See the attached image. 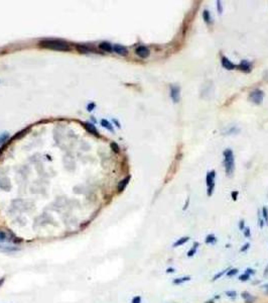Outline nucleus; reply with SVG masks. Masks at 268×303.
Instances as JSON below:
<instances>
[{"mask_svg":"<svg viewBox=\"0 0 268 303\" xmlns=\"http://www.w3.org/2000/svg\"><path fill=\"white\" fill-rule=\"evenodd\" d=\"M40 46L50 50H61V52H67V50H71L69 43L60 41V39H43L40 41Z\"/></svg>","mask_w":268,"mask_h":303,"instance_id":"obj_1","label":"nucleus"},{"mask_svg":"<svg viewBox=\"0 0 268 303\" xmlns=\"http://www.w3.org/2000/svg\"><path fill=\"white\" fill-rule=\"evenodd\" d=\"M224 165H225L226 175L232 177L235 170V158L231 149H227L224 151Z\"/></svg>","mask_w":268,"mask_h":303,"instance_id":"obj_2","label":"nucleus"},{"mask_svg":"<svg viewBox=\"0 0 268 303\" xmlns=\"http://www.w3.org/2000/svg\"><path fill=\"white\" fill-rule=\"evenodd\" d=\"M263 98H264V92L262 91V90L260 89H255L253 90V91L251 92V93L249 94V97H248V99H249V101H251V102L255 103V104L259 105L262 103L263 101Z\"/></svg>","mask_w":268,"mask_h":303,"instance_id":"obj_3","label":"nucleus"},{"mask_svg":"<svg viewBox=\"0 0 268 303\" xmlns=\"http://www.w3.org/2000/svg\"><path fill=\"white\" fill-rule=\"evenodd\" d=\"M215 177H216V172H215L214 170H213L212 172H208L207 178H206V181H207V186H208V191H207L208 196H212L213 193H214Z\"/></svg>","mask_w":268,"mask_h":303,"instance_id":"obj_4","label":"nucleus"},{"mask_svg":"<svg viewBox=\"0 0 268 303\" xmlns=\"http://www.w3.org/2000/svg\"><path fill=\"white\" fill-rule=\"evenodd\" d=\"M179 96H181V88L175 85L170 86V98L174 103H177L179 101Z\"/></svg>","mask_w":268,"mask_h":303,"instance_id":"obj_5","label":"nucleus"},{"mask_svg":"<svg viewBox=\"0 0 268 303\" xmlns=\"http://www.w3.org/2000/svg\"><path fill=\"white\" fill-rule=\"evenodd\" d=\"M135 53L137 56H139L140 58H142V59H145L149 56V55H150V50H149V49L146 47H144V46H139V47L135 50Z\"/></svg>","mask_w":268,"mask_h":303,"instance_id":"obj_6","label":"nucleus"},{"mask_svg":"<svg viewBox=\"0 0 268 303\" xmlns=\"http://www.w3.org/2000/svg\"><path fill=\"white\" fill-rule=\"evenodd\" d=\"M237 68L241 71L245 72V73H249V72H251V63L247 60H243L241 61L239 65H237Z\"/></svg>","mask_w":268,"mask_h":303,"instance_id":"obj_7","label":"nucleus"},{"mask_svg":"<svg viewBox=\"0 0 268 303\" xmlns=\"http://www.w3.org/2000/svg\"><path fill=\"white\" fill-rule=\"evenodd\" d=\"M221 64H222V66L227 70H234L237 68V66L235 65V64H233L231 61H230L228 58H226V57H222Z\"/></svg>","mask_w":268,"mask_h":303,"instance_id":"obj_8","label":"nucleus"},{"mask_svg":"<svg viewBox=\"0 0 268 303\" xmlns=\"http://www.w3.org/2000/svg\"><path fill=\"white\" fill-rule=\"evenodd\" d=\"M129 181H130V176H127L126 178H124L123 180H121V181L119 182V184H118V192H122L123 190L126 188V186L128 185Z\"/></svg>","mask_w":268,"mask_h":303,"instance_id":"obj_9","label":"nucleus"},{"mask_svg":"<svg viewBox=\"0 0 268 303\" xmlns=\"http://www.w3.org/2000/svg\"><path fill=\"white\" fill-rule=\"evenodd\" d=\"M113 50L115 53H117L118 55H121V56H126L127 55V49L125 47H123L121 45H115L113 47Z\"/></svg>","mask_w":268,"mask_h":303,"instance_id":"obj_10","label":"nucleus"},{"mask_svg":"<svg viewBox=\"0 0 268 303\" xmlns=\"http://www.w3.org/2000/svg\"><path fill=\"white\" fill-rule=\"evenodd\" d=\"M19 248L17 247H10V245H3L0 243V251L4 252H16L19 251Z\"/></svg>","mask_w":268,"mask_h":303,"instance_id":"obj_11","label":"nucleus"},{"mask_svg":"<svg viewBox=\"0 0 268 303\" xmlns=\"http://www.w3.org/2000/svg\"><path fill=\"white\" fill-rule=\"evenodd\" d=\"M7 236H8V241H10L11 243H15V245L22 243V240H21V238H17V236H15V234H13L11 231H8Z\"/></svg>","mask_w":268,"mask_h":303,"instance_id":"obj_12","label":"nucleus"},{"mask_svg":"<svg viewBox=\"0 0 268 303\" xmlns=\"http://www.w3.org/2000/svg\"><path fill=\"white\" fill-rule=\"evenodd\" d=\"M190 241V238L188 236H183V238H179L177 241H174V243L172 245L173 248H177V247H181V245H184L186 243H188V241Z\"/></svg>","mask_w":268,"mask_h":303,"instance_id":"obj_13","label":"nucleus"},{"mask_svg":"<svg viewBox=\"0 0 268 303\" xmlns=\"http://www.w3.org/2000/svg\"><path fill=\"white\" fill-rule=\"evenodd\" d=\"M191 280V277L190 276H186V277H181V278H177L174 279V280L172 281V283L174 285H181L183 284V283L184 282H188V281Z\"/></svg>","mask_w":268,"mask_h":303,"instance_id":"obj_14","label":"nucleus"},{"mask_svg":"<svg viewBox=\"0 0 268 303\" xmlns=\"http://www.w3.org/2000/svg\"><path fill=\"white\" fill-rule=\"evenodd\" d=\"M100 49L105 50V52H112L113 50V47H112V45H110L109 43H100Z\"/></svg>","mask_w":268,"mask_h":303,"instance_id":"obj_15","label":"nucleus"},{"mask_svg":"<svg viewBox=\"0 0 268 303\" xmlns=\"http://www.w3.org/2000/svg\"><path fill=\"white\" fill-rule=\"evenodd\" d=\"M205 243H207V245H214V243H217V238L214 234H208L205 240Z\"/></svg>","mask_w":268,"mask_h":303,"instance_id":"obj_16","label":"nucleus"},{"mask_svg":"<svg viewBox=\"0 0 268 303\" xmlns=\"http://www.w3.org/2000/svg\"><path fill=\"white\" fill-rule=\"evenodd\" d=\"M101 124H102V126H103V127H105V128H107V129H108L109 131H112V133H113V131H114L113 126H112V124L110 123V122L108 121V120H106V119H102V120H101Z\"/></svg>","mask_w":268,"mask_h":303,"instance_id":"obj_17","label":"nucleus"},{"mask_svg":"<svg viewBox=\"0 0 268 303\" xmlns=\"http://www.w3.org/2000/svg\"><path fill=\"white\" fill-rule=\"evenodd\" d=\"M86 128H87L88 131H90L91 133H93V135H98V130H97V128H96V127L94 126L93 124L87 123V124H86Z\"/></svg>","mask_w":268,"mask_h":303,"instance_id":"obj_18","label":"nucleus"},{"mask_svg":"<svg viewBox=\"0 0 268 303\" xmlns=\"http://www.w3.org/2000/svg\"><path fill=\"white\" fill-rule=\"evenodd\" d=\"M203 17H204V20H205V22L208 23V25L211 22V20H212V18H211V14H210V12H209V10H204Z\"/></svg>","mask_w":268,"mask_h":303,"instance_id":"obj_19","label":"nucleus"},{"mask_svg":"<svg viewBox=\"0 0 268 303\" xmlns=\"http://www.w3.org/2000/svg\"><path fill=\"white\" fill-rule=\"evenodd\" d=\"M228 271H229V269H225V270H223V271H221V272H219V273H217L216 275L214 276V278H213V281H217L218 279L222 278L224 275H225L226 273H227Z\"/></svg>","mask_w":268,"mask_h":303,"instance_id":"obj_20","label":"nucleus"},{"mask_svg":"<svg viewBox=\"0 0 268 303\" xmlns=\"http://www.w3.org/2000/svg\"><path fill=\"white\" fill-rule=\"evenodd\" d=\"M6 241H8L7 234L5 231H3V230H0V243H5Z\"/></svg>","mask_w":268,"mask_h":303,"instance_id":"obj_21","label":"nucleus"},{"mask_svg":"<svg viewBox=\"0 0 268 303\" xmlns=\"http://www.w3.org/2000/svg\"><path fill=\"white\" fill-rule=\"evenodd\" d=\"M238 273H239V270L236 269V268H233V269L229 270V271L227 272V277H234V276H236Z\"/></svg>","mask_w":268,"mask_h":303,"instance_id":"obj_22","label":"nucleus"},{"mask_svg":"<svg viewBox=\"0 0 268 303\" xmlns=\"http://www.w3.org/2000/svg\"><path fill=\"white\" fill-rule=\"evenodd\" d=\"M250 277H251V276L248 275L247 273H244V274H241L238 279H239V281H241V282H246V281L249 280Z\"/></svg>","mask_w":268,"mask_h":303,"instance_id":"obj_23","label":"nucleus"},{"mask_svg":"<svg viewBox=\"0 0 268 303\" xmlns=\"http://www.w3.org/2000/svg\"><path fill=\"white\" fill-rule=\"evenodd\" d=\"M262 216H263V218H264V222L268 223V209L265 207V206L262 208Z\"/></svg>","mask_w":268,"mask_h":303,"instance_id":"obj_24","label":"nucleus"},{"mask_svg":"<svg viewBox=\"0 0 268 303\" xmlns=\"http://www.w3.org/2000/svg\"><path fill=\"white\" fill-rule=\"evenodd\" d=\"M243 232H244V236H245V238H251V230H250V228L248 227L244 228Z\"/></svg>","mask_w":268,"mask_h":303,"instance_id":"obj_25","label":"nucleus"},{"mask_svg":"<svg viewBox=\"0 0 268 303\" xmlns=\"http://www.w3.org/2000/svg\"><path fill=\"white\" fill-rule=\"evenodd\" d=\"M251 296H252V295H251V294H250L248 291H244V292H242V293H241V297H242L244 300H247L248 298H250Z\"/></svg>","mask_w":268,"mask_h":303,"instance_id":"obj_26","label":"nucleus"},{"mask_svg":"<svg viewBox=\"0 0 268 303\" xmlns=\"http://www.w3.org/2000/svg\"><path fill=\"white\" fill-rule=\"evenodd\" d=\"M226 295H227L228 297H230V298H235L237 296V292L234 291V290L227 291V292H226Z\"/></svg>","mask_w":268,"mask_h":303,"instance_id":"obj_27","label":"nucleus"},{"mask_svg":"<svg viewBox=\"0 0 268 303\" xmlns=\"http://www.w3.org/2000/svg\"><path fill=\"white\" fill-rule=\"evenodd\" d=\"M77 49H78L79 50H81V52H83V53H87V52H89V50H92V49H90V48H88V47H85V46H79Z\"/></svg>","mask_w":268,"mask_h":303,"instance_id":"obj_28","label":"nucleus"},{"mask_svg":"<svg viewBox=\"0 0 268 303\" xmlns=\"http://www.w3.org/2000/svg\"><path fill=\"white\" fill-rule=\"evenodd\" d=\"M197 250H198V249H195V248H192V249H191L190 251L186 252V256H188V257H193V256H195V252H197Z\"/></svg>","mask_w":268,"mask_h":303,"instance_id":"obj_29","label":"nucleus"},{"mask_svg":"<svg viewBox=\"0 0 268 303\" xmlns=\"http://www.w3.org/2000/svg\"><path fill=\"white\" fill-rule=\"evenodd\" d=\"M217 9H218L219 14H222L223 13V7H222V2L221 1H217Z\"/></svg>","mask_w":268,"mask_h":303,"instance_id":"obj_30","label":"nucleus"},{"mask_svg":"<svg viewBox=\"0 0 268 303\" xmlns=\"http://www.w3.org/2000/svg\"><path fill=\"white\" fill-rule=\"evenodd\" d=\"M249 248H250V243H246L245 245H242V248L240 249V252H246L247 250H249Z\"/></svg>","mask_w":268,"mask_h":303,"instance_id":"obj_31","label":"nucleus"},{"mask_svg":"<svg viewBox=\"0 0 268 303\" xmlns=\"http://www.w3.org/2000/svg\"><path fill=\"white\" fill-rule=\"evenodd\" d=\"M111 148H112V150L115 152V153H118V152H119V146H118L116 142H112V144H111Z\"/></svg>","mask_w":268,"mask_h":303,"instance_id":"obj_32","label":"nucleus"},{"mask_svg":"<svg viewBox=\"0 0 268 303\" xmlns=\"http://www.w3.org/2000/svg\"><path fill=\"white\" fill-rule=\"evenodd\" d=\"M245 273H247L248 275H250V276H253V275H255L256 271L254 269H251V268H247Z\"/></svg>","mask_w":268,"mask_h":303,"instance_id":"obj_33","label":"nucleus"},{"mask_svg":"<svg viewBox=\"0 0 268 303\" xmlns=\"http://www.w3.org/2000/svg\"><path fill=\"white\" fill-rule=\"evenodd\" d=\"M131 303H141V297L140 296H135V297L132 298Z\"/></svg>","mask_w":268,"mask_h":303,"instance_id":"obj_34","label":"nucleus"},{"mask_svg":"<svg viewBox=\"0 0 268 303\" xmlns=\"http://www.w3.org/2000/svg\"><path fill=\"white\" fill-rule=\"evenodd\" d=\"M238 194H239V192H238V191H233V192L231 193L232 199H233V200H234V201H236V200H237V198H238Z\"/></svg>","mask_w":268,"mask_h":303,"instance_id":"obj_35","label":"nucleus"},{"mask_svg":"<svg viewBox=\"0 0 268 303\" xmlns=\"http://www.w3.org/2000/svg\"><path fill=\"white\" fill-rule=\"evenodd\" d=\"M264 220H263L262 218H261L260 216H258V225L260 227V228H263L264 227Z\"/></svg>","mask_w":268,"mask_h":303,"instance_id":"obj_36","label":"nucleus"},{"mask_svg":"<svg viewBox=\"0 0 268 303\" xmlns=\"http://www.w3.org/2000/svg\"><path fill=\"white\" fill-rule=\"evenodd\" d=\"M239 228H240V230H244V228H245V221L243 220V219H241L240 222H239Z\"/></svg>","mask_w":268,"mask_h":303,"instance_id":"obj_37","label":"nucleus"},{"mask_svg":"<svg viewBox=\"0 0 268 303\" xmlns=\"http://www.w3.org/2000/svg\"><path fill=\"white\" fill-rule=\"evenodd\" d=\"M256 300V297H254V296H251L250 298H248L247 300H245L246 303H254V301Z\"/></svg>","mask_w":268,"mask_h":303,"instance_id":"obj_38","label":"nucleus"},{"mask_svg":"<svg viewBox=\"0 0 268 303\" xmlns=\"http://www.w3.org/2000/svg\"><path fill=\"white\" fill-rule=\"evenodd\" d=\"M174 272H175V270H174V269H173V268H168V270H166V273H168V274H170V273H174Z\"/></svg>","mask_w":268,"mask_h":303,"instance_id":"obj_39","label":"nucleus"},{"mask_svg":"<svg viewBox=\"0 0 268 303\" xmlns=\"http://www.w3.org/2000/svg\"><path fill=\"white\" fill-rule=\"evenodd\" d=\"M4 282H5V277L0 278V287H2V285L4 284Z\"/></svg>","mask_w":268,"mask_h":303,"instance_id":"obj_40","label":"nucleus"},{"mask_svg":"<svg viewBox=\"0 0 268 303\" xmlns=\"http://www.w3.org/2000/svg\"><path fill=\"white\" fill-rule=\"evenodd\" d=\"M188 203H190V199H188V200H186V204H184V208H183V209H184V210H186V208H188Z\"/></svg>","mask_w":268,"mask_h":303,"instance_id":"obj_41","label":"nucleus"},{"mask_svg":"<svg viewBox=\"0 0 268 303\" xmlns=\"http://www.w3.org/2000/svg\"><path fill=\"white\" fill-rule=\"evenodd\" d=\"M263 288L265 289V294H266V295H268V284L263 285Z\"/></svg>","mask_w":268,"mask_h":303,"instance_id":"obj_42","label":"nucleus"},{"mask_svg":"<svg viewBox=\"0 0 268 303\" xmlns=\"http://www.w3.org/2000/svg\"><path fill=\"white\" fill-rule=\"evenodd\" d=\"M199 245H200L199 241H195V243H194V247H193V248H195V249H198V248H199Z\"/></svg>","mask_w":268,"mask_h":303,"instance_id":"obj_43","label":"nucleus"},{"mask_svg":"<svg viewBox=\"0 0 268 303\" xmlns=\"http://www.w3.org/2000/svg\"><path fill=\"white\" fill-rule=\"evenodd\" d=\"M268 275V266H266V268H265V271H264V276L266 277V276Z\"/></svg>","mask_w":268,"mask_h":303,"instance_id":"obj_44","label":"nucleus"},{"mask_svg":"<svg viewBox=\"0 0 268 303\" xmlns=\"http://www.w3.org/2000/svg\"><path fill=\"white\" fill-rule=\"evenodd\" d=\"M205 303H215V299H210L208 301H206Z\"/></svg>","mask_w":268,"mask_h":303,"instance_id":"obj_45","label":"nucleus"},{"mask_svg":"<svg viewBox=\"0 0 268 303\" xmlns=\"http://www.w3.org/2000/svg\"><path fill=\"white\" fill-rule=\"evenodd\" d=\"M219 298H220V296H219V295H217L216 297H215V299H219Z\"/></svg>","mask_w":268,"mask_h":303,"instance_id":"obj_46","label":"nucleus"}]
</instances>
